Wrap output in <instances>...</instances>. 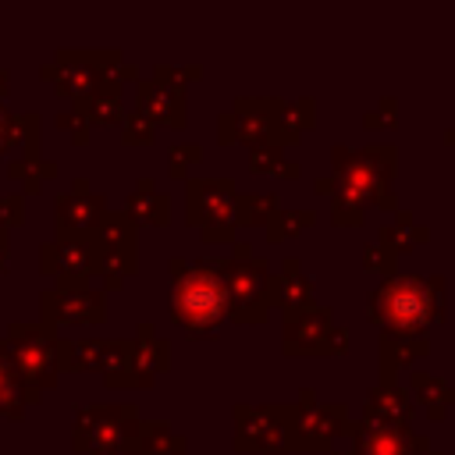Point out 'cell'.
<instances>
[{
  "mask_svg": "<svg viewBox=\"0 0 455 455\" xmlns=\"http://www.w3.org/2000/svg\"><path fill=\"white\" fill-rule=\"evenodd\" d=\"M96 210H100V199H82V196H68L64 203H60V224L64 228H85V224H92V217H96Z\"/></svg>",
  "mask_w": 455,
  "mask_h": 455,
  "instance_id": "obj_18",
  "label": "cell"
},
{
  "mask_svg": "<svg viewBox=\"0 0 455 455\" xmlns=\"http://www.w3.org/2000/svg\"><path fill=\"white\" fill-rule=\"evenodd\" d=\"M334 160H338V199L363 203L366 196H377L380 206H395V199L384 192L391 178L395 149H363V153L334 149Z\"/></svg>",
  "mask_w": 455,
  "mask_h": 455,
  "instance_id": "obj_4",
  "label": "cell"
},
{
  "mask_svg": "<svg viewBox=\"0 0 455 455\" xmlns=\"http://www.w3.org/2000/svg\"><path fill=\"white\" fill-rule=\"evenodd\" d=\"M391 252L387 249H380V245H370L366 249V267H384V270H391Z\"/></svg>",
  "mask_w": 455,
  "mask_h": 455,
  "instance_id": "obj_20",
  "label": "cell"
},
{
  "mask_svg": "<svg viewBox=\"0 0 455 455\" xmlns=\"http://www.w3.org/2000/svg\"><path fill=\"white\" fill-rule=\"evenodd\" d=\"M427 238V231L423 228H416L409 217H402V224H395V228H384L380 231V245L387 249V252H402V249H409L412 242H423Z\"/></svg>",
  "mask_w": 455,
  "mask_h": 455,
  "instance_id": "obj_19",
  "label": "cell"
},
{
  "mask_svg": "<svg viewBox=\"0 0 455 455\" xmlns=\"http://www.w3.org/2000/svg\"><path fill=\"white\" fill-rule=\"evenodd\" d=\"M14 142V121L7 117V110L0 107V149H7Z\"/></svg>",
  "mask_w": 455,
  "mask_h": 455,
  "instance_id": "obj_21",
  "label": "cell"
},
{
  "mask_svg": "<svg viewBox=\"0 0 455 455\" xmlns=\"http://www.w3.org/2000/svg\"><path fill=\"white\" fill-rule=\"evenodd\" d=\"M412 395L427 405L430 419H441V416H444V402H448V398H455V391H451L444 380L427 377V373H416V377H412Z\"/></svg>",
  "mask_w": 455,
  "mask_h": 455,
  "instance_id": "obj_14",
  "label": "cell"
},
{
  "mask_svg": "<svg viewBox=\"0 0 455 455\" xmlns=\"http://www.w3.org/2000/svg\"><path fill=\"white\" fill-rule=\"evenodd\" d=\"M412 419V398L391 384L373 387L366 398V423H380V427H409Z\"/></svg>",
  "mask_w": 455,
  "mask_h": 455,
  "instance_id": "obj_9",
  "label": "cell"
},
{
  "mask_svg": "<svg viewBox=\"0 0 455 455\" xmlns=\"http://www.w3.org/2000/svg\"><path fill=\"white\" fill-rule=\"evenodd\" d=\"M43 309L57 313V320H100L103 316V302L100 295H85V291H46L43 295Z\"/></svg>",
  "mask_w": 455,
  "mask_h": 455,
  "instance_id": "obj_13",
  "label": "cell"
},
{
  "mask_svg": "<svg viewBox=\"0 0 455 455\" xmlns=\"http://www.w3.org/2000/svg\"><path fill=\"white\" fill-rule=\"evenodd\" d=\"M370 316L391 334H419L444 316V281L423 274H398L370 295Z\"/></svg>",
  "mask_w": 455,
  "mask_h": 455,
  "instance_id": "obj_1",
  "label": "cell"
},
{
  "mask_svg": "<svg viewBox=\"0 0 455 455\" xmlns=\"http://www.w3.org/2000/svg\"><path fill=\"white\" fill-rule=\"evenodd\" d=\"M274 284H281V299L291 306V313H302L306 306H309V281L299 274V267L295 263H288V270H284V277L281 281H274Z\"/></svg>",
  "mask_w": 455,
  "mask_h": 455,
  "instance_id": "obj_16",
  "label": "cell"
},
{
  "mask_svg": "<svg viewBox=\"0 0 455 455\" xmlns=\"http://www.w3.org/2000/svg\"><path fill=\"white\" fill-rule=\"evenodd\" d=\"M139 100L146 103L149 114H156V117H171V114H174V121H181V117H178V114H181V100H178V96H167V92L160 89V82H146V85L139 89Z\"/></svg>",
  "mask_w": 455,
  "mask_h": 455,
  "instance_id": "obj_17",
  "label": "cell"
},
{
  "mask_svg": "<svg viewBox=\"0 0 455 455\" xmlns=\"http://www.w3.org/2000/svg\"><path fill=\"white\" fill-rule=\"evenodd\" d=\"M28 402H36V387L21 377V370L14 366L11 352L0 345V412L21 416Z\"/></svg>",
  "mask_w": 455,
  "mask_h": 455,
  "instance_id": "obj_12",
  "label": "cell"
},
{
  "mask_svg": "<svg viewBox=\"0 0 455 455\" xmlns=\"http://www.w3.org/2000/svg\"><path fill=\"white\" fill-rule=\"evenodd\" d=\"M306 402H302V409H295V412H288L291 416V423L284 427L291 437H288V444H295V448H320V444H327L331 441V434L338 430V423H341V416H345V409L341 405H331V409H323V405H316L313 398L316 395H302Z\"/></svg>",
  "mask_w": 455,
  "mask_h": 455,
  "instance_id": "obj_6",
  "label": "cell"
},
{
  "mask_svg": "<svg viewBox=\"0 0 455 455\" xmlns=\"http://www.w3.org/2000/svg\"><path fill=\"white\" fill-rule=\"evenodd\" d=\"M284 441V423L270 409H238V448H277Z\"/></svg>",
  "mask_w": 455,
  "mask_h": 455,
  "instance_id": "obj_10",
  "label": "cell"
},
{
  "mask_svg": "<svg viewBox=\"0 0 455 455\" xmlns=\"http://www.w3.org/2000/svg\"><path fill=\"white\" fill-rule=\"evenodd\" d=\"M331 338V313L327 309H302L288 316V348L291 352H309V348H327L323 341Z\"/></svg>",
  "mask_w": 455,
  "mask_h": 455,
  "instance_id": "obj_11",
  "label": "cell"
},
{
  "mask_svg": "<svg viewBox=\"0 0 455 455\" xmlns=\"http://www.w3.org/2000/svg\"><path fill=\"white\" fill-rule=\"evenodd\" d=\"M419 455H441V451H430V448H427V451H419Z\"/></svg>",
  "mask_w": 455,
  "mask_h": 455,
  "instance_id": "obj_22",
  "label": "cell"
},
{
  "mask_svg": "<svg viewBox=\"0 0 455 455\" xmlns=\"http://www.w3.org/2000/svg\"><path fill=\"white\" fill-rule=\"evenodd\" d=\"M228 284L213 267H174L171 313L192 331H210L228 316Z\"/></svg>",
  "mask_w": 455,
  "mask_h": 455,
  "instance_id": "obj_2",
  "label": "cell"
},
{
  "mask_svg": "<svg viewBox=\"0 0 455 455\" xmlns=\"http://www.w3.org/2000/svg\"><path fill=\"white\" fill-rule=\"evenodd\" d=\"M7 352H11L14 366L21 370V377L36 391L46 387V384H53L57 373L71 359V348L57 334H50L46 327H25V323H14L11 327V348Z\"/></svg>",
  "mask_w": 455,
  "mask_h": 455,
  "instance_id": "obj_3",
  "label": "cell"
},
{
  "mask_svg": "<svg viewBox=\"0 0 455 455\" xmlns=\"http://www.w3.org/2000/svg\"><path fill=\"white\" fill-rule=\"evenodd\" d=\"M451 139H455V132H451Z\"/></svg>",
  "mask_w": 455,
  "mask_h": 455,
  "instance_id": "obj_23",
  "label": "cell"
},
{
  "mask_svg": "<svg viewBox=\"0 0 455 455\" xmlns=\"http://www.w3.org/2000/svg\"><path fill=\"white\" fill-rule=\"evenodd\" d=\"M427 345H423V334H391L384 345H380V359L387 370H398L405 366L412 355H423Z\"/></svg>",
  "mask_w": 455,
  "mask_h": 455,
  "instance_id": "obj_15",
  "label": "cell"
},
{
  "mask_svg": "<svg viewBox=\"0 0 455 455\" xmlns=\"http://www.w3.org/2000/svg\"><path fill=\"white\" fill-rule=\"evenodd\" d=\"M224 284H228V299H231V306H235V316L238 320H256V316H263V306H267V291L274 288L270 284V277H267V270H263V263H235L231 270L224 267Z\"/></svg>",
  "mask_w": 455,
  "mask_h": 455,
  "instance_id": "obj_5",
  "label": "cell"
},
{
  "mask_svg": "<svg viewBox=\"0 0 455 455\" xmlns=\"http://www.w3.org/2000/svg\"><path fill=\"white\" fill-rule=\"evenodd\" d=\"M355 448L348 455H416L427 451V437L412 434L409 427H380V423H359L352 430Z\"/></svg>",
  "mask_w": 455,
  "mask_h": 455,
  "instance_id": "obj_8",
  "label": "cell"
},
{
  "mask_svg": "<svg viewBox=\"0 0 455 455\" xmlns=\"http://www.w3.org/2000/svg\"><path fill=\"white\" fill-rule=\"evenodd\" d=\"M121 419H132V409L121 405V409H89L85 416H78V427H75V448H92V451H114V444L128 434V427L135 423H121Z\"/></svg>",
  "mask_w": 455,
  "mask_h": 455,
  "instance_id": "obj_7",
  "label": "cell"
}]
</instances>
